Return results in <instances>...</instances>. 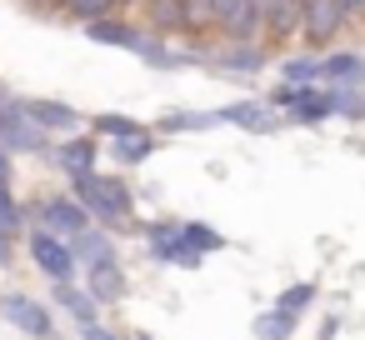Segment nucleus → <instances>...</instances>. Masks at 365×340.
I'll return each mask as SVG.
<instances>
[{
  "instance_id": "nucleus-1",
  "label": "nucleus",
  "mask_w": 365,
  "mask_h": 340,
  "mask_svg": "<svg viewBox=\"0 0 365 340\" xmlns=\"http://www.w3.org/2000/svg\"><path fill=\"white\" fill-rule=\"evenodd\" d=\"M270 105L285 110L290 125H320L330 115H355V86H275L270 91Z\"/></svg>"
},
{
  "instance_id": "nucleus-2",
  "label": "nucleus",
  "mask_w": 365,
  "mask_h": 340,
  "mask_svg": "<svg viewBox=\"0 0 365 340\" xmlns=\"http://www.w3.org/2000/svg\"><path fill=\"white\" fill-rule=\"evenodd\" d=\"M71 180V195L91 210L96 225L106 230H125L135 220V190L120 180V175H106V170H86V175H66Z\"/></svg>"
},
{
  "instance_id": "nucleus-3",
  "label": "nucleus",
  "mask_w": 365,
  "mask_h": 340,
  "mask_svg": "<svg viewBox=\"0 0 365 340\" xmlns=\"http://www.w3.org/2000/svg\"><path fill=\"white\" fill-rule=\"evenodd\" d=\"M26 220L31 225H41V230H56V235H81L86 225H96L91 220V210L71 195V190H56V195H36L31 205H26Z\"/></svg>"
},
{
  "instance_id": "nucleus-4",
  "label": "nucleus",
  "mask_w": 365,
  "mask_h": 340,
  "mask_svg": "<svg viewBox=\"0 0 365 340\" xmlns=\"http://www.w3.org/2000/svg\"><path fill=\"white\" fill-rule=\"evenodd\" d=\"M26 250H31L36 270H41L51 285H61V280H76V275H81L71 240H66V235H56V230H41V225H31V230H26Z\"/></svg>"
},
{
  "instance_id": "nucleus-5",
  "label": "nucleus",
  "mask_w": 365,
  "mask_h": 340,
  "mask_svg": "<svg viewBox=\"0 0 365 340\" xmlns=\"http://www.w3.org/2000/svg\"><path fill=\"white\" fill-rule=\"evenodd\" d=\"M0 320H6L11 330H21V335H31V340H51L56 335L51 305L26 295V290H6V295H0Z\"/></svg>"
},
{
  "instance_id": "nucleus-6",
  "label": "nucleus",
  "mask_w": 365,
  "mask_h": 340,
  "mask_svg": "<svg viewBox=\"0 0 365 340\" xmlns=\"http://www.w3.org/2000/svg\"><path fill=\"white\" fill-rule=\"evenodd\" d=\"M140 235H145V250H150V260L155 265H175V270H195L205 255H195L190 245H185V235H180V220H145L140 225Z\"/></svg>"
},
{
  "instance_id": "nucleus-7",
  "label": "nucleus",
  "mask_w": 365,
  "mask_h": 340,
  "mask_svg": "<svg viewBox=\"0 0 365 340\" xmlns=\"http://www.w3.org/2000/svg\"><path fill=\"white\" fill-rule=\"evenodd\" d=\"M21 110H26V120H31V125H41L51 140L86 130V115H81L76 105H66V101H51V96H31V101H21Z\"/></svg>"
},
{
  "instance_id": "nucleus-8",
  "label": "nucleus",
  "mask_w": 365,
  "mask_h": 340,
  "mask_svg": "<svg viewBox=\"0 0 365 340\" xmlns=\"http://www.w3.org/2000/svg\"><path fill=\"white\" fill-rule=\"evenodd\" d=\"M81 31H86V41L110 46V51H125V56H140L145 41H150V31L135 26V21H125V16H101V21H86Z\"/></svg>"
},
{
  "instance_id": "nucleus-9",
  "label": "nucleus",
  "mask_w": 365,
  "mask_h": 340,
  "mask_svg": "<svg viewBox=\"0 0 365 340\" xmlns=\"http://www.w3.org/2000/svg\"><path fill=\"white\" fill-rule=\"evenodd\" d=\"M101 155H106V140L91 135V130H76V135H61L51 145V160L66 170V175H86V170H101Z\"/></svg>"
},
{
  "instance_id": "nucleus-10",
  "label": "nucleus",
  "mask_w": 365,
  "mask_h": 340,
  "mask_svg": "<svg viewBox=\"0 0 365 340\" xmlns=\"http://www.w3.org/2000/svg\"><path fill=\"white\" fill-rule=\"evenodd\" d=\"M300 31L310 46H330L345 31V11L340 0H300Z\"/></svg>"
},
{
  "instance_id": "nucleus-11",
  "label": "nucleus",
  "mask_w": 365,
  "mask_h": 340,
  "mask_svg": "<svg viewBox=\"0 0 365 340\" xmlns=\"http://www.w3.org/2000/svg\"><path fill=\"white\" fill-rule=\"evenodd\" d=\"M210 66L225 76H260L265 71V46L260 41H225L220 51H210Z\"/></svg>"
},
{
  "instance_id": "nucleus-12",
  "label": "nucleus",
  "mask_w": 365,
  "mask_h": 340,
  "mask_svg": "<svg viewBox=\"0 0 365 340\" xmlns=\"http://www.w3.org/2000/svg\"><path fill=\"white\" fill-rule=\"evenodd\" d=\"M81 285H86L101 305H115V300L125 295V265H120V255L96 260V265H81Z\"/></svg>"
},
{
  "instance_id": "nucleus-13",
  "label": "nucleus",
  "mask_w": 365,
  "mask_h": 340,
  "mask_svg": "<svg viewBox=\"0 0 365 340\" xmlns=\"http://www.w3.org/2000/svg\"><path fill=\"white\" fill-rule=\"evenodd\" d=\"M215 115H220V125H235V130H250V135H270L280 125V115H275L270 101H235V105H225Z\"/></svg>"
},
{
  "instance_id": "nucleus-14",
  "label": "nucleus",
  "mask_w": 365,
  "mask_h": 340,
  "mask_svg": "<svg viewBox=\"0 0 365 340\" xmlns=\"http://www.w3.org/2000/svg\"><path fill=\"white\" fill-rule=\"evenodd\" d=\"M155 150H160V135H155V130H135V135L106 140V155H110L120 170H135V165H145Z\"/></svg>"
},
{
  "instance_id": "nucleus-15",
  "label": "nucleus",
  "mask_w": 365,
  "mask_h": 340,
  "mask_svg": "<svg viewBox=\"0 0 365 340\" xmlns=\"http://www.w3.org/2000/svg\"><path fill=\"white\" fill-rule=\"evenodd\" d=\"M140 6H145V31H155V36H180V31H190L185 0H140Z\"/></svg>"
},
{
  "instance_id": "nucleus-16",
  "label": "nucleus",
  "mask_w": 365,
  "mask_h": 340,
  "mask_svg": "<svg viewBox=\"0 0 365 340\" xmlns=\"http://www.w3.org/2000/svg\"><path fill=\"white\" fill-rule=\"evenodd\" d=\"M56 290V305L76 320V330L81 325H91V320H101V300L86 290V285H76V280H61V285H51Z\"/></svg>"
},
{
  "instance_id": "nucleus-17",
  "label": "nucleus",
  "mask_w": 365,
  "mask_h": 340,
  "mask_svg": "<svg viewBox=\"0 0 365 340\" xmlns=\"http://www.w3.org/2000/svg\"><path fill=\"white\" fill-rule=\"evenodd\" d=\"M320 81L325 86H360L365 81V56L360 51H330L320 61Z\"/></svg>"
},
{
  "instance_id": "nucleus-18",
  "label": "nucleus",
  "mask_w": 365,
  "mask_h": 340,
  "mask_svg": "<svg viewBox=\"0 0 365 340\" xmlns=\"http://www.w3.org/2000/svg\"><path fill=\"white\" fill-rule=\"evenodd\" d=\"M71 250H76V265L110 260V255H115V235H110L106 225H86L81 235H71Z\"/></svg>"
},
{
  "instance_id": "nucleus-19",
  "label": "nucleus",
  "mask_w": 365,
  "mask_h": 340,
  "mask_svg": "<svg viewBox=\"0 0 365 340\" xmlns=\"http://www.w3.org/2000/svg\"><path fill=\"white\" fill-rule=\"evenodd\" d=\"M51 11L66 21H101V16H120V0H51Z\"/></svg>"
},
{
  "instance_id": "nucleus-20",
  "label": "nucleus",
  "mask_w": 365,
  "mask_h": 340,
  "mask_svg": "<svg viewBox=\"0 0 365 340\" xmlns=\"http://www.w3.org/2000/svg\"><path fill=\"white\" fill-rule=\"evenodd\" d=\"M240 6V0H185L190 11V31H220V21Z\"/></svg>"
},
{
  "instance_id": "nucleus-21",
  "label": "nucleus",
  "mask_w": 365,
  "mask_h": 340,
  "mask_svg": "<svg viewBox=\"0 0 365 340\" xmlns=\"http://www.w3.org/2000/svg\"><path fill=\"white\" fill-rule=\"evenodd\" d=\"M210 125H220L215 110H175V115H165L155 130H160V135H190V130H210Z\"/></svg>"
},
{
  "instance_id": "nucleus-22",
  "label": "nucleus",
  "mask_w": 365,
  "mask_h": 340,
  "mask_svg": "<svg viewBox=\"0 0 365 340\" xmlns=\"http://www.w3.org/2000/svg\"><path fill=\"white\" fill-rule=\"evenodd\" d=\"M180 235H185V245H190L195 255H215V250H225V235H220L210 220H180Z\"/></svg>"
},
{
  "instance_id": "nucleus-23",
  "label": "nucleus",
  "mask_w": 365,
  "mask_h": 340,
  "mask_svg": "<svg viewBox=\"0 0 365 340\" xmlns=\"http://www.w3.org/2000/svg\"><path fill=\"white\" fill-rule=\"evenodd\" d=\"M135 130H145L135 115H120V110H101V115H91V135H101V140H120V135H135Z\"/></svg>"
},
{
  "instance_id": "nucleus-24",
  "label": "nucleus",
  "mask_w": 365,
  "mask_h": 340,
  "mask_svg": "<svg viewBox=\"0 0 365 340\" xmlns=\"http://www.w3.org/2000/svg\"><path fill=\"white\" fill-rule=\"evenodd\" d=\"M315 295H320V290H315V280H300V285H290V290H280V300H275V310H280V315H290V320H300V315H305V310L315 305Z\"/></svg>"
},
{
  "instance_id": "nucleus-25",
  "label": "nucleus",
  "mask_w": 365,
  "mask_h": 340,
  "mask_svg": "<svg viewBox=\"0 0 365 340\" xmlns=\"http://www.w3.org/2000/svg\"><path fill=\"white\" fill-rule=\"evenodd\" d=\"M295 31H300V0H275V11H270V21H265V36L285 41V36H295Z\"/></svg>"
},
{
  "instance_id": "nucleus-26",
  "label": "nucleus",
  "mask_w": 365,
  "mask_h": 340,
  "mask_svg": "<svg viewBox=\"0 0 365 340\" xmlns=\"http://www.w3.org/2000/svg\"><path fill=\"white\" fill-rule=\"evenodd\" d=\"M280 81L285 86H315L320 81V61L315 56H285L280 61Z\"/></svg>"
},
{
  "instance_id": "nucleus-27",
  "label": "nucleus",
  "mask_w": 365,
  "mask_h": 340,
  "mask_svg": "<svg viewBox=\"0 0 365 340\" xmlns=\"http://www.w3.org/2000/svg\"><path fill=\"white\" fill-rule=\"evenodd\" d=\"M290 335H295V320H290V315H280L275 305L255 315V340H290Z\"/></svg>"
},
{
  "instance_id": "nucleus-28",
  "label": "nucleus",
  "mask_w": 365,
  "mask_h": 340,
  "mask_svg": "<svg viewBox=\"0 0 365 340\" xmlns=\"http://www.w3.org/2000/svg\"><path fill=\"white\" fill-rule=\"evenodd\" d=\"M0 230H6V235H26V205L16 200L11 185H0Z\"/></svg>"
},
{
  "instance_id": "nucleus-29",
  "label": "nucleus",
  "mask_w": 365,
  "mask_h": 340,
  "mask_svg": "<svg viewBox=\"0 0 365 340\" xmlns=\"http://www.w3.org/2000/svg\"><path fill=\"white\" fill-rule=\"evenodd\" d=\"M81 340H120L110 325H101V320H91V325H81Z\"/></svg>"
},
{
  "instance_id": "nucleus-30",
  "label": "nucleus",
  "mask_w": 365,
  "mask_h": 340,
  "mask_svg": "<svg viewBox=\"0 0 365 340\" xmlns=\"http://www.w3.org/2000/svg\"><path fill=\"white\" fill-rule=\"evenodd\" d=\"M11 265H16V235L0 230V270H11Z\"/></svg>"
},
{
  "instance_id": "nucleus-31",
  "label": "nucleus",
  "mask_w": 365,
  "mask_h": 340,
  "mask_svg": "<svg viewBox=\"0 0 365 340\" xmlns=\"http://www.w3.org/2000/svg\"><path fill=\"white\" fill-rule=\"evenodd\" d=\"M11 170H16V165H11V150L0 145V185H11Z\"/></svg>"
},
{
  "instance_id": "nucleus-32",
  "label": "nucleus",
  "mask_w": 365,
  "mask_h": 340,
  "mask_svg": "<svg viewBox=\"0 0 365 340\" xmlns=\"http://www.w3.org/2000/svg\"><path fill=\"white\" fill-rule=\"evenodd\" d=\"M340 11H345V21H355V16H365V0H340Z\"/></svg>"
},
{
  "instance_id": "nucleus-33",
  "label": "nucleus",
  "mask_w": 365,
  "mask_h": 340,
  "mask_svg": "<svg viewBox=\"0 0 365 340\" xmlns=\"http://www.w3.org/2000/svg\"><path fill=\"white\" fill-rule=\"evenodd\" d=\"M21 6H31V11H51V0H21Z\"/></svg>"
},
{
  "instance_id": "nucleus-34",
  "label": "nucleus",
  "mask_w": 365,
  "mask_h": 340,
  "mask_svg": "<svg viewBox=\"0 0 365 340\" xmlns=\"http://www.w3.org/2000/svg\"><path fill=\"white\" fill-rule=\"evenodd\" d=\"M355 120H365V101H360V105H355Z\"/></svg>"
},
{
  "instance_id": "nucleus-35",
  "label": "nucleus",
  "mask_w": 365,
  "mask_h": 340,
  "mask_svg": "<svg viewBox=\"0 0 365 340\" xmlns=\"http://www.w3.org/2000/svg\"><path fill=\"white\" fill-rule=\"evenodd\" d=\"M125 6H135V0H120V11H125Z\"/></svg>"
},
{
  "instance_id": "nucleus-36",
  "label": "nucleus",
  "mask_w": 365,
  "mask_h": 340,
  "mask_svg": "<svg viewBox=\"0 0 365 340\" xmlns=\"http://www.w3.org/2000/svg\"><path fill=\"white\" fill-rule=\"evenodd\" d=\"M0 96H11V91H6V81H0Z\"/></svg>"
}]
</instances>
